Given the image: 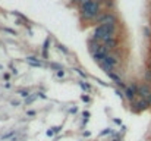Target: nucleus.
I'll list each match as a JSON object with an SVG mask.
<instances>
[{"label":"nucleus","instance_id":"f257e3e1","mask_svg":"<svg viewBox=\"0 0 151 141\" xmlns=\"http://www.w3.org/2000/svg\"><path fill=\"white\" fill-rule=\"evenodd\" d=\"M79 13H81V18L82 19L93 21V19H97L101 15V6L93 0V2H90L87 5L79 6Z\"/></svg>","mask_w":151,"mask_h":141},{"label":"nucleus","instance_id":"f03ea898","mask_svg":"<svg viewBox=\"0 0 151 141\" xmlns=\"http://www.w3.org/2000/svg\"><path fill=\"white\" fill-rule=\"evenodd\" d=\"M95 21H97L98 25H115V27H117V16L115 13H110V12L101 13Z\"/></svg>","mask_w":151,"mask_h":141},{"label":"nucleus","instance_id":"7ed1b4c3","mask_svg":"<svg viewBox=\"0 0 151 141\" xmlns=\"http://www.w3.org/2000/svg\"><path fill=\"white\" fill-rule=\"evenodd\" d=\"M107 34H110L109 27H107V25H98V27H95V30H94V32H93V40H95V41L100 40V41H101L103 37L107 35Z\"/></svg>","mask_w":151,"mask_h":141},{"label":"nucleus","instance_id":"20e7f679","mask_svg":"<svg viewBox=\"0 0 151 141\" xmlns=\"http://www.w3.org/2000/svg\"><path fill=\"white\" fill-rule=\"evenodd\" d=\"M107 56H109V49H107V47H106L104 44H101V47L97 50V53H94V55H93L94 60H95V62H98V63H101V62H103Z\"/></svg>","mask_w":151,"mask_h":141},{"label":"nucleus","instance_id":"39448f33","mask_svg":"<svg viewBox=\"0 0 151 141\" xmlns=\"http://www.w3.org/2000/svg\"><path fill=\"white\" fill-rule=\"evenodd\" d=\"M150 94H151L150 85H148V84H141L139 88H138V96H139L141 99H144V100H148Z\"/></svg>","mask_w":151,"mask_h":141},{"label":"nucleus","instance_id":"423d86ee","mask_svg":"<svg viewBox=\"0 0 151 141\" xmlns=\"http://www.w3.org/2000/svg\"><path fill=\"white\" fill-rule=\"evenodd\" d=\"M150 106H151V104H150V102H148V100L141 99L139 102H137V103L134 104V109H135L137 112H142V110H147Z\"/></svg>","mask_w":151,"mask_h":141},{"label":"nucleus","instance_id":"0eeeda50","mask_svg":"<svg viewBox=\"0 0 151 141\" xmlns=\"http://www.w3.org/2000/svg\"><path fill=\"white\" fill-rule=\"evenodd\" d=\"M123 93H125V97H126L129 102H134V100H135V96H138V94H137V93H135L131 87H126Z\"/></svg>","mask_w":151,"mask_h":141},{"label":"nucleus","instance_id":"6e6552de","mask_svg":"<svg viewBox=\"0 0 151 141\" xmlns=\"http://www.w3.org/2000/svg\"><path fill=\"white\" fill-rule=\"evenodd\" d=\"M88 46H90V53L94 55V53H97V50L101 47V43H98V41H95V40H90Z\"/></svg>","mask_w":151,"mask_h":141},{"label":"nucleus","instance_id":"1a4fd4ad","mask_svg":"<svg viewBox=\"0 0 151 141\" xmlns=\"http://www.w3.org/2000/svg\"><path fill=\"white\" fill-rule=\"evenodd\" d=\"M104 46H106V47H107V49H109V50H116L117 47H119V40L115 37V38H112L110 41H107Z\"/></svg>","mask_w":151,"mask_h":141},{"label":"nucleus","instance_id":"9d476101","mask_svg":"<svg viewBox=\"0 0 151 141\" xmlns=\"http://www.w3.org/2000/svg\"><path fill=\"white\" fill-rule=\"evenodd\" d=\"M27 62H28L31 66H35V68H41V66H43V62L38 60L35 56H28V57H27Z\"/></svg>","mask_w":151,"mask_h":141},{"label":"nucleus","instance_id":"9b49d317","mask_svg":"<svg viewBox=\"0 0 151 141\" xmlns=\"http://www.w3.org/2000/svg\"><path fill=\"white\" fill-rule=\"evenodd\" d=\"M103 62L107 63L109 66H112V68H116V66H117V59H116L115 56H112V55H109V56H107Z\"/></svg>","mask_w":151,"mask_h":141},{"label":"nucleus","instance_id":"f8f14e48","mask_svg":"<svg viewBox=\"0 0 151 141\" xmlns=\"http://www.w3.org/2000/svg\"><path fill=\"white\" fill-rule=\"evenodd\" d=\"M49 46H50V38L47 37L44 40V44H43V56L47 57V50H49Z\"/></svg>","mask_w":151,"mask_h":141},{"label":"nucleus","instance_id":"ddd939ff","mask_svg":"<svg viewBox=\"0 0 151 141\" xmlns=\"http://www.w3.org/2000/svg\"><path fill=\"white\" fill-rule=\"evenodd\" d=\"M144 79H145L147 82H151V69H150V68L144 72Z\"/></svg>","mask_w":151,"mask_h":141},{"label":"nucleus","instance_id":"4468645a","mask_svg":"<svg viewBox=\"0 0 151 141\" xmlns=\"http://www.w3.org/2000/svg\"><path fill=\"white\" fill-rule=\"evenodd\" d=\"M37 97H38V96H37V93H35V94H31V96H30L28 99H25V104H31V103H32Z\"/></svg>","mask_w":151,"mask_h":141},{"label":"nucleus","instance_id":"2eb2a0df","mask_svg":"<svg viewBox=\"0 0 151 141\" xmlns=\"http://www.w3.org/2000/svg\"><path fill=\"white\" fill-rule=\"evenodd\" d=\"M12 15H15V16H18L19 19H22L24 22H28V19H27V16H24L22 13H19V12H16V10H15V12H12Z\"/></svg>","mask_w":151,"mask_h":141},{"label":"nucleus","instance_id":"dca6fc26","mask_svg":"<svg viewBox=\"0 0 151 141\" xmlns=\"http://www.w3.org/2000/svg\"><path fill=\"white\" fill-rule=\"evenodd\" d=\"M79 87H81L84 91H90V90H91L90 84H87V82H79Z\"/></svg>","mask_w":151,"mask_h":141},{"label":"nucleus","instance_id":"f3484780","mask_svg":"<svg viewBox=\"0 0 151 141\" xmlns=\"http://www.w3.org/2000/svg\"><path fill=\"white\" fill-rule=\"evenodd\" d=\"M19 94H21V96H22L24 99H28V97L31 96V94H30V91H28V90H21V91H19Z\"/></svg>","mask_w":151,"mask_h":141},{"label":"nucleus","instance_id":"a211bd4d","mask_svg":"<svg viewBox=\"0 0 151 141\" xmlns=\"http://www.w3.org/2000/svg\"><path fill=\"white\" fill-rule=\"evenodd\" d=\"M57 49H59L60 52H63L65 55H68V53H69V50H68V49H66V47H65L63 44H59V46H57Z\"/></svg>","mask_w":151,"mask_h":141},{"label":"nucleus","instance_id":"6ab92c4d","mask_svg":"<svg viewBox=\"0 0 151 141\" xmlns=\"http://www.w3.org/2000/svg\"><path fill=\"white\" fill-rule=\"evenodd\" d=\"M104 5H106L107 8H113V6H115V0H106Z\"/></svg>","mask_w":151,"mask_h":141},{"label":"nucleus","instance_id":"aec40b11","mask_svg":"<svg viewBox=\"0 0 151 141\" xmlns=\"http://www.w3.org/2000/svg\"><path fill=\"white\" fill-rule=\"evenodd\" d=\"M50 66L53 68V69H56V72H57V70H62L63 68L60 66V65H57V63H50Z\"/></svg>","mask_w":151,"mask_h":141},{"label":"nucleus","instance_id":"412c9836","mask_svg":"<svg viewBox=\"0 0 151 141\" xmlns=\"http://www.w3.org/2000/svg\"><path fill=\"white\" fill-rule=\"evenodd\" d=\"M81 100H82V102H85V103H88L91 99H90V96H87V94H82V96H81Z\"/></svg>","mask_w":151,"mask_h":141},{"label":"nucleus","instance_id":"4be33fe9","mask_svg":"<svg viewBox=\"0 0 151 141\" xmlns=\"http://www.w3.org/2000/svg\"><path fill=\"white\" fill-rule=\"evenodd\" d=\"M115 93H116V94H117V97H120V99H122V100H123V99H126V97H125V93H122V91H120V90H116V91H115Z\"/></svg>","mask_w":151,"mask_h":141},{"label":"nucleus","instance_id":"5701e85b","mask_svg":"<svg viewBox=\"0 0 151 141\" xmlns=\"http://www.w3.org/2000/svg\"><path fill=\"white\" fill-rule=\"evenodd\" d=\"M107 134H112V129H110V128H106L104 131H101V132H100V135H101V137H103V135H107Z\"/></svg>","mask_w":151,"mask_h":141},{"label":"nucleus","instance_id":"b1692460","mask_svg":"<svg viewBox=\"0 0 151 141\" xmlns=\"http://www.w3.org/2000/svg\"><path fill=\"white\" fill-rule=\"evenodd\" d=\"M73 70H76V72H78V74H79V75H81V77H82L84 79H87V75H85V74L82 72V70H81V69H78V68H75Z\"/></svg>","mask_w":151,"mask_h":141},{"label":"nucleus","instance_id":"393cba45","mask_svg":"<svg viewBox=\"0 0 151 141\" xmlns=\"http://www.w3.org/2000/svg\"><path fill=\"white\" fill-rule=\"evenodd\" d=\"M56 77L57 78H63L65 77V70L62 69V70H57V72H56Z\"/></svg>","mask_w":151,"mask_h":141},{"label":"nucleus","instance_id":"a878e982","mask_svg":"<svg viewBox=\"0 0 151 141\" xmlns=\"http://www.w3.org/2000/svg\"><path fill=\"white\" fill-rule=\"evenodd\" d=\"M13 134H15V131H10V132H8V134H5V135H3L2 138H3V140H6V138H9V137H12Z\"/></svg>","mask_w":151,"mask_h":141},{"label":"nucleus","instance_id":"bb28decb","mask_svg":"<svg viewBox=\"0 0 151 141\" xmlns=\"http://www.w3.org/2000/svg\"><path fill=\"white\" fill-rule=\"evenodd\" d=\"M3 31H6V32H9V34H12V35H16V32H15L13 30H10V28H3Z\"/></svg>","mask_w":151,"mask_h":141},{"label":"nucleus","instance_id":"cd10ccee","mask_svg":"<svg viewBox=\"0 0 151 141\" xmlns=\"http://www.w3.org/2000/svg\"><path fill=\"white\" fill-rule=\"evenodd\" d=\"M46 134H47V135H49V137H53V135H54V134H56V132H54V129H53V128H50V129H49V131H47V132H46Z\"/></svg>","mask_w":151,"mask_h":141},{"label":"nucleus","instance_id":"c85d7f7f","mask_svg":"<svg viewBox=\"0 0 151 141\" xmlns=\"http://www.w3.org/2000/svg\"><path fill=\"white\" fill-rule=\"evenodd\" d=\"M37 96H38V97H41V99H44V100L47 99V96H46L44 93H41V91H40V93H37Z\"/></svg>","mask_w":151,"mask_h":141},{"label":"nucleus","instance_id":"c756f323","mask_svg":"<svg viewBox=\"0 0 151 141\" xmlns=\"http://www.w3.org/2000/svg\"><path fill=\"white\" fill-rule=\"evenodd\" d=\"M53 129H54V132H56V134H59V132L62 131V126H54Z\"/></svg>","mask_w":151,"mask_h":141},{"label":"nucleus","instance_id":"7c9ffc66","mask_svg":"<svg viewBox=\"0 0 151 141\" xmlns=\"http://www.w3.org/2000/svg\"><path fill=\"white\" fill-rule=\"evenodd\" d=\"M113 121H115V124H117V125H122V121H120V119H117V118H115Z\"/></svg>","mask_w":151,"mask_h":141},{"label":"nucleus","instance_id":"2f4dec72","mask_svg":"<svg viewBox=\"0 0 151 141\" xmlns=\"http://www.w3.org/2000/svg\"><path fill=\"white\" fill-rule=\"evenodd\" d=\"M144 31H145L147 37H151V32H150V30H148V28H144Z\"/></svg>","mask_w":151,"mask_h":141},{"label":"nucleus","instance_id":"473e14b6","mask_svg":"<svg viewBox=\"0 0 151 141\" xmlns=\"http://www.w3.org/2000/svg\"><path fill=\"white\" fill-rule=\"evenodd\" d=\"M27 115H28V116H34V115H35V112H34V110H28V112H27Z\"/></svg>","mask_w":151,"mask_h":141},{"label":"nucleus","instance_id":"72a5a7b5","mask_svg":"<svg viewBox=\"0 0 151 141\" xmlns=\"http://www.w3.org/2000/svg\"><path fill=\"white\" fill-rule=\"evenodd\" d=\"M69 112H71V113H76V112H78V109H76V107H71V110H69Z\"/></svg>","mask_w":151,"mask_h":141},{"label":"nucleus","instance_id":"f704fd0d","mask_svg":"<svg viewBox=\"0 0 151 141\" xmlns=\"http://www.w3.org/2000/svg\"><path fill=\"white\" fill-rule=\"evenodd\" d=\"M94 2H95V3H98V5H101V3H104V2H106V0H94Z\"/></svg>","mask_w":151,"mask_h":141},{"label":"nucleus","instance_id":"c9c22d12","mask_svg":"<svg viewBox=\"0 0 151 141\" xmlns=\"http://www.w3.org/2000/svg\"><path fill=\"white\" fill-rule=\"evenodd\" d=\"M12 74H13V75H16V74H18V70H16V68H12Z\"/></svg>","mask_w":151,"mask_h":141},{"label":"nucleus","instance_id":"e433bc0d","mask_svg":"<svg viewBox=\"0 0 151 141\" xmlns=\"http://www.w3.org/2000/svg\"><path fill=\"white\" fill-rule=\"evenodd\" d=\"M84 135H85V137H90V135H91V132H90V131H87V132H84Z\"/></svg>","mask_w":151,"mask_h":141},{"label":"nucleus","instance_id":"4c0bfd02","mask_svg":"<svg viewBox=\"0 0 151 141\" xmlns=\"http://www.w3.org/2000/svg\"><path fill=\"white\" fill-rule=\"evenodd\" d=\"M148 102H150V104H151V94H150V97H148Z\"/></svg>","mask_w":151,"mask_h":141},{"label":"nucleus","instance_id":"58836bf2","mask_svg":"<svg viewBox=\"0 0 151 141\" xmlns=\"http://www.w3.org/2000/svg\"><path fill=\"white\" fill-rule=\"evenodd\" d=\"M150 69H151V59H150Z\"/></svg>","mask_w":151,"mask_h":141},{"label":"nucleus","instance_id":"ea45409f","mask_svg":"<svg viewBox=\"0 0 151 141\" xmlns=\"http://www.w3.org/2000/svg\"><path fill=\"white\" fill-rule=\"evenodd\" d=\"M113 141H120V140H117V138H116V140H113Z\"/></svg>","mask_w":151,"mask_h":141}]
</instances>
